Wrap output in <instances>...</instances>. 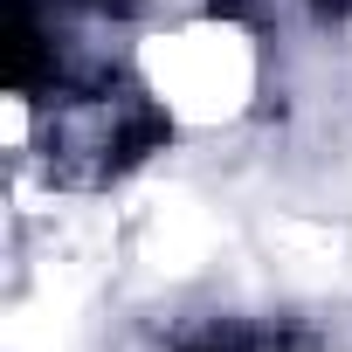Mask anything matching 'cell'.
<instances>
[{
	"instance_id": "6da1fadb",
	"label": "cell",
	"mask_w": 352,
	"mask_h": 352,
	"mask_svg": "<svg viewBox=\"0 0 352 352\" xmlns=\"http://www.w3.org/2000/svg\"><path fill=\"white\" fill-rule=\"evenodd\" d=\"M42 63H49V49L35 28V0H8V83L28 97L42 83Z\"/></svg>"
},
{
	"instance_id": "7a4b0ae2",
	"label": "cell",
	"mask_w": 352,
	"mask_h": 352,
	"mask_svg": "<svg viewBox=\"0 0 352 352\" xmlns=\"http://www.w3.org/2000/svg\"><path fill=\"white\" fill-rule=\"evenodd\" d=\"M311 14L331 28V21H352V0H311Z\"/></svg>"
},
{
	"instance_id": "3957f363",
	"label": "cell",
	"mask_w": 352,
	"mask_h": 352,
	"mask_svg": "<svg viewBox=\"0 0 352 352\" xmlns=\"http://www.w3.org/2000/svg\"><path fill=\"white\" fill-rule=\"evenodd\" d=\"M208 14H214V21H242V14H249V0H208Z\"/></svg>"
},
{
	"instance_id": "277c9868",
	"label": "cell",
	"mask_w": 352,
	"mask_h": 352,
	"mask_svg": "<svg viewBox=\"0 0 352 352\" xmlns=\"http://www.w3.org/2000/svg\"><path fill=\"white\" fill-rule=\"evenodd\" d=\"M180 352H242V345H221V338H208V345H180Z\"/></svg>"
}]
</instances>
